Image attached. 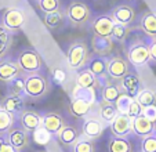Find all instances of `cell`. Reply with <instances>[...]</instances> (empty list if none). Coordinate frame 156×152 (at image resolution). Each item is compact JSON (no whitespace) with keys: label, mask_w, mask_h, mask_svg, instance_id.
Instances as JSON below:
<instances>
[{"label":"cell","mask_w":156,"mask_h":152,"mask_svg":"<svg viewBox=\"0 0 156 152\" xmlns=\"http://www.w3.org/2000/svg\"><path fill=\"white\" fill-rule=\"evenodd\" d=\"M17 65L22 73H36L41 69L43 60L35 49H22L17 56Z\"/></svg>","instance_id":"1"},{"label":"cell","mask_w":156,"mask_h":152,"mask_svg":"<svg viewBox=\"0 0 156 152\" xmlns=\"http://www.w3.org/2000/svg\"><path fill=\"white\" fill-rule=\"evenodd\" d=\"M65 15L68 18L69 24L73 27H84L91 20V10L83 2L73 0L65 10Z\"/></svg>","instance_id":"2"},{"label":"cell","mask_w":156,"mask_h":152,"mask_svg":"<svg viewBox=\"0 0 156 152\" xmlns=\"http://www.w3.org/2000/svg\"><path fill=\"white\" fill-rule=\"evenodd\" d=\"M68 64L72 69H82L88 61V46L86 42L76 40L69 46L66 53Z\"/></svg>","instance_id":"3"},{"label":"cell","mask_w":156,"mask_h":152,"mask_svg":"<svg viewBox=\"0 0 156 152\" xmlns=\"http://www.w3.org/2000/svg\"><path fill=\"white\" fill-rule=\"evenodd\" d=\"M48 90V82L44 76L39 73H32L25 78V90L24 93L30 98H40L46 96Z\"/></svg>","instance_id":"4"},{"label":"cell","mask_w":156,"mask_h":152,"mask_svg":"<svg viewBox=\"0 0 156 152\" xmlns=\"http://www.w3.org/2000/svg\"><path fill=\"white\" fill-rule=\"evenodd\" d=\"M127 58H129V64L134 67H141V65L148 64L151 61L148 44L142 40L133 42L127 49Z\"/></svg>","instance_id":"5"},{"label":"cell","mask_w":156,"mask_h":152,"mask_svg":"<svg viewBox=\"0 0 156 152\" xmlns=\"http://www.w3.org/2000/svg\"><path fill=\"white\" fill-rule=\"evenodd\" d=\"M129 72H130V64L123 57L116 56V57H112L111 60H108V64H106V75H108V78L111 80L120 82Z\"/></svg>","instance_id":"6"},{"label":"cell","mask_w":156,"mask_h":152,"mask_svg":"<svg viewBox=\"0 0 156 152\" xmlns=\"http://www.w3.org/2000/svg\"><path fill=\"white\" fill-rule=\"evenodd\" d=\"M2 21H3V27L9 32H15L25 25L27 17H25V13L22 10L17 9V7H11V9L6 10Z\"/></svg>","instance_id":"7"},{"label":"cell","mask_w":156,"mask_h":152,"mask_svg":"<svg viewBox=\"0 0 156 152\" xmlns=\"http://www.w3.org/2000/svg\"><path fill=\"white\" fill-rule=\"evenodd\" d=\"M113 25H115V22H113L111 15H98L90 24L93 33L97 38H111Z\"/></svg>","instance_id":"8"},{"label":"cell","mask_w":156,"mask_h":152,"mask_svg":"<svg viewBox=\"0 0 156 152\" xmlns=\"http://www.w3.org/2000/svg\"><path fill=\"white\" fill-rule=\"evenodd\" d=\"M111 17H112L115 24L129 27L130 24H133V21L136 20V11L130 4H118L116 7H113Z\"/></svg>","instance_id":"9"},{"label":"cell","mask_w":156,"mask_h":152,"mask_svg":"<svg viewBox=\"0 0 156 152\" xmlns=\"http://www.w3.org/2000/svg\"><path fill=\"white\" fill-rule=\"evenodd\" d=\"M155 127H156V123H153L152 120L145 118L142 114L131 120V133H134L136 136L142 138L153 134L155 133Z\"/></svg>","instance_id":"10"},{"label":"cell","mask_w":156,"mask_h":152,"mask_svg":"<svg viewBox=\"0 0 156 152\" xmlns=\"http://www.w3.org/2000/svg\"><path fill=\"white\" fill-rule=\"evenodd\" d=\"M22 75L20 67L12 60H0V82L10 83Z\"/></svg>","instance_id":"11"},{"label":"cell","mask_w":156,"mask_h":152,"mask_svg":"<svg viewBox=\"0 0 156 152\" xmlns=\"http://www.w3.org/2000/svg\"><path fill=\"white\" fill-rule=\"evenodd\" d=\"M131 120L127 115L119 114L115 118L112 123H111V133L115 137H123L126 138L127 136L131 133Z\"/></svg>","instance_id":"12"},{"label":"cell","mask_w":156,"mask_h":152,"mask_svg":"<svg viewBox=\"0 0 156 152\" xmlns=\"http://www.w3.org/2000/svg\"><path fill=\"white\" fill-rule=\"evenodd\" d=\"M7 141L14 147L17 151H21L29 144V134L22 127H11L7 133Z\"/></svg>","instance_id":"13"},{"label":"cell","mask_w":156,"mask_h":152,"mask_svg":"<svg viewBox=\"0 0 156 152\" xmlns=\"http://www.w3.org/2000/svg\"><path fill=\"white\" fill-rule=\"evenodd\" d=\"M76 86H77V89H93V90L102 87L100 79H97L88 68H83V69H80L77 72Z\"/></svg>","instance_id":"14"},{"label":"cell","mask_w":156,"mask_h":152,"mask_svg":"<svg viewBox=\"0 0 156 152\" xmlns=\"http://www.w3.org/2000/svg\"><path fill=\"white\" fill-rule=\"evenodd\" d=\"M41 126L51 134H58L59 130L65 126L64 118L57 112H47L41 116Z\"/></svg>","instance_id":"15"},{"label":"cell","mask_w":156,"mask_h":152,"mask_svg":"<svg viewBox=\"0 0 156 152\" xmlns=\"http://www.w3.org/2000/svg\"><path fill=\"white\" fill-rule=\"evenodd\" d=\"M120 90H124L127 96L134 98L138 94V91L141 90V80H140L138 75L136 72L127 73L123 79L120 80Z\"/></svg>","instance_id":"16"},{"label":"cell","mask_w":156,"mask_h":152,"mask_svg":"<svg viewBox=\"0 0 156 152\" xmlns=\"http://www.w3.org/2000/svg\"><path fill=\"white\" fill-rule=\"evenodd\" d=\"M21 127L24 130L29 132H35L39 126L41 125V115L36 111H22L21 112Z\"/></svg>","instance_id":"17"},{"label":"cell","mask_w":156,"mask_h":152,"mask_svg":"<svg viewBox=\"0 0 156 152\" xmlns=\"http://www.w3.org/2000/svg\"><path fill=\"white\" fill-rule=\"evenodd\" d=\"M93 104L88 101L87 98L83 97H75L69 104V112L73 115L75 118H84L90 114Z\"/></svg>","instance_id":"18"},{"label":"cell","mask_w":156,"mask_h":152,"mask_svg":"<svg viewBox=\"0 0 156 152\" xmlns=\"http://www.w3.org/2000/svg\"><path fill=\"white\" fill-rule=\"evenodd\" d=\"M24 107H25L24 98L21 96H17V94H9V96H6L2 100V109L7 111L11 115L22 112L24 111Z\"/></svg>","instance_id":"19"},{"label":"cell","mask_w":156,"mask_h":152,"mask_svg":"<svg viewBox=\"0 0 156 152\" xmlns=\"http://www.w3.org/2000/svg\"><path fill=\"white\" fill-rule=\"evenodd\" d=\"M104 132V125L95 118H88L83 123V134L86 138L90 140H97L101 137Z\"/></svg>","instance_id":"20"},{"label":"cell","mask_w":156,"mask_h":152,"mask_svg":"<svg viewBox=\"0 0 156 152\" xmlns=\"http://www.w3.org/2000/svg\"><path fill=\"white\" fill-rule=\"evenodd\" d=\"M140 29L149 38H156V14L153 11L142 13L140 18Z\"/></svg>","instance_id":"21"},{"label":"cell","mask_w":156,"mask_h":152,"mask_svg":"<svg viewBox=\"0 0 156 152\" xmlns=\"http://www.w3.org/2000/svg\"><path fill=\"white\" fill-rule=\"evenodd\" d=\"M91 49L98 57H106L112 53L113 40L111 38H97V36H94L91 40Z\"/></svg>","instance_id":"22"},{"label":"cell","mask_w":156,"mask_h":152,"mask_svg":"<svg viewBox=\"0 0 156 152\" xmlns=\"http://www.w3.org/2000/svg\"><path fill=\"white\" fill-rule=\"evenodd\" d=\"M122 94V90L119 86H116L112 82H105L101 87V98L104 103H111L115 104V101L119 98V96Z\"/></svg>","instance_id":"23"},{"label":"cell","mask_w":156,"mask_h":152,"mask_svg":"<svg viewBox=\"0 0 156 152\" xmlns=\"http://www.w3.org/2000/svg\"><path fill=\"white\" fill-rule=\"evenodd\" d=\"M57 136H58L59 143H62L64 145H73L77 141V138H79V132L75 129L73 126L65 125Z\"/></svg>","instance_id":"24"},{"label":"cell","mask_w":156,"mask_h":152,"mask_svg":"<svg viewBox=\"0 0 156 152\" xmlns=\"http://www.w3.org/2000/svg\"><path fill=\"white\" fill-rule=\"evenodd\" d=\"M106 64H108V60L105 57H94V58L90 60V65H88V69L91 71V73L97 78V79H102L106 75Z\"/></svg>","instance_id":"25"},{"label":"cell","mask_w":156,"mask_h":152,"mask_svg":"<svg viewBox=\"0 0 156 152\" xmlns=\"http://www.w3.org/2000/svg\"><path fill=\"white\" fill-rule=\"evenodd\" d=\"M131 143L123 137H112L108 143L109 152H131Z\"/></svg>","instance_id":"26"},{"label":"cell","mask_w":156,"mask_h":152,"mask_svg":"<svg viewBox=\"0 0 156 152\" xmlns=\"http://www.w3.org/2000/svg\"><path fill=\"white\" fill-rule=\"evenodd\" d=\"M137 103L142 107V108H147L151 105H156V93L151 89H141L138 91L136 97H134Z\"/></svg>","instance_id":"27"},{"label":"cell","mask_w":156,"mask_h":152,"mask_svg":"<svg viewBox=\"0 0 156 152\" xmlns=\"http://www.w3.org/2000/svg\"><path fill=\"white\" fill-rule=\"evenodd\" d=\"M100 115L106 123H112L115 120V118L119 115L118 109H116L115 104H111V103H104L101 101L100 104Z\"/></svg>","instance_id":"28"},{"label":"cell","mask_w":156,"mask_h":152,"mask_svg":"<svg viewBox=\"0 0 156 152\" xmlns=\"http://www.w3.org/2000/svg\"><path fill=\"white\" fill-rule=\"evenodd\" d=\"M64 18H65L64 13L59 10V11L46 14L43 22H44V25H46V28H48L50 31H53V29H57L58 27H61V24H62V21H64Z\"/></svg>","instance_id":"29"},{"label":"cell","mask_w":156,"mask_h":152,"mask_svg":"<svg viewBox=\"0 0 156 152\" xmlns=\"http://www.w3.org/2000/svg\"><path fill=\"white\" fill-rule=\"evenodd\" d=\"M32 138L36 144H39V145H47V144L51 141V138H53V134L48 133L47 130L40 125L35 132H32Z\"/></svg>","instance_id":"30"},{"label":"cell","mask_w":156,"mask_h":152,"mask_svg":"<svg viewBox=\"0 0 156 152\" xmlns=\"http://www.w3.org/2000/svg\"><path fill=\"white\" fill-rule=\"evenodd\" d=\"M72 152H95L94 141L90 138H77V141L72 147Z\"/></svg>","instance_id":"31"},{"label":"cell","mask_w":156,"mask_h":152,"mask_svg":"<svg viewBox=\"0 0 156 152\" xmlns=\"http://www.w3.org/2000/svg\"><path fill=\"white\" fill-rule=\"evenodd\" d=\"M14 125V115L0 108V134H7Z\"/></svg>","instance_id":"32"},{"label":"cell","mask_w":156,"mask_h":152,"mask_svg":"<svg viewBox=\"0 0 156 152\" xmlns=\"http://www.w3.org/2000/svg\"><path fill=\"white\" fill-rule=\"evenodd\" d=\"M37 6L44 14L59 11L61 9V2L59 0H37Z\"/></svg>","instance_id":"33"},{"label":"cell","mask_w":156,"mask_h":152,"mask_svg":"<svg viewBox=\"0 0 156 152\" xmlns=\"http://www.w3.org/2000/svg\"><path fill=\"white\" fill-rule=\"evenodd\" d=\"M129 27L126 25H120V24H115L113 25V29H112V35H111V39L113 40H118V42H124L129 36Z\"/></svg>","instance_id":"34"},{"label":"cell","mask_w":156,"mask_h":152,"mask_svg":"<svg viewBox=\"0 0 156 152\" xmlns=\"http://www.w3.org/2000/svg\"><path fill=\"white\" fill-rule=\"evenodd\" d=\"M25 90V79H22L21 76H18L17 79L11 80L9 83V94H17V96H22Z\"/></svg>","instance_id":"35"},{"label":"cell","mask_w":156,"mask_h":152,"mask_svg":"<svg viewBox=\"0 0 156 152\" xmlns=\"http://www.w3.org/2000/svg\"><path fill=\"white\" fill-rule=\"evenodd\" d=\"M9 46H10V32L3 25H0V57H3L7 53Z\"/></svg>","instance_id":"36"},{"label":"cell","mask_w":156,"mask_h":152,"mask_svg":"<svg viewBox=\"0 0 156 152\" xmlns=\"http://www.w3.org/2000/svg\"><path fill=\"white\" fill-rule=\"evenodd\" d=\"M131 101H133V97L127 96L126 93H122L120 96H119V98L115 101V107H116V109H118L119 114H126L127 108H129V105H130Z\"/></svg>","instance_id":"37"},{"label":"cell","mask_w":156,"mask_h":152,"mask_svg":"<svg viewBox=\"0 0 156 152\" xmlns=\"http://www.w3.org/2000/svg\"><path fill=\"white\" fill-rule=\"evenodd\" d=\"M141 148H142V152H156V134L155 133L144 137Z\"/></svg>","instance_id":"38"},{"label":"cell","mask_w":156,"mask_h":152,"mask_svg":"<svg viewBox=\"0 0 156 152\" xmlns=\"http://www.w3.org/2000/svg\"><path fill=\"white\" fill-rule=\"evenodd\" d=\"M141 114H142V107L138 103H137L136 100L133 98V101L130 103L129 108H127V112H126L124 115H127V116H129L130 119H134V118L140 116Z\"/></svg>","instance_id":"39"},{"label":"cell","mask_w":156,"mask_h":152,"mask_svg":"<svg viewBox=\"0 0 156 152\" xmlns=\"http://www.w3.org/2000/svg\"><path fill=\"white\" fill-rule=\"evenodd\" d=\"M51 75H53L54 82L58 83V85H64L66 82V72L62 68H54L51 71Z\"/></svg>","instance_id":"40"},{"label":"cell","mask_w":156,"mask_h":152,"mask_svg":"<svg viewBox=\"0 0 156 152\" xmlns=\"http://www.w3.org/2000/svg\"><path fill=\"white\" fill-rule=\"evenodd\" d=\"M142 115L145 118H148L149 120H152L153 123H156V105H151L147 108H142Z\"/></svg>","instance_id":"41"},{"label":"cell","mask_w":156,"mask_h":152,"mask_svg":"<svg viewBox=\"0 0 156 152\" xmlns=\"http://www.w3.org/2000/svg\"><path fill=\"white\" fill-rule=\"evenodd\" d=\"M0 152H18V151L7 141V138H0Z\"/></svg>","instance_id":"42"},{"label":"cell","mask_w":156,"mask_h":152,"mask_svg":"<svg viewBox=\"0 0 156 152\" xmlns=\"http://www.w3.org/2000/svg\"><path fill=\"white\" fill-rule=\"evenodd\" d=\"M148 49H149V58H151V61L156 62V38L151 40V43L148 44Z\"/></svg>","instance_id":"43"},{"label":"cell","mask_w":156,"mask_h":152,"mask_svg":"<svg viewBox=\"0 0 156 152\" xmlns=\"http://www.w3.org/2000/svg\"><path fill=\"white\" fill-rule=\"evenodd\" d=\"M155 134H156V127H155Z\"/></svg>","instance_id":"44"}]
</instances>
